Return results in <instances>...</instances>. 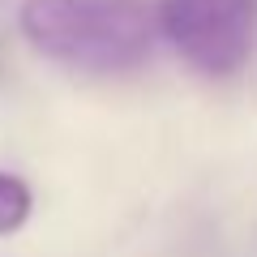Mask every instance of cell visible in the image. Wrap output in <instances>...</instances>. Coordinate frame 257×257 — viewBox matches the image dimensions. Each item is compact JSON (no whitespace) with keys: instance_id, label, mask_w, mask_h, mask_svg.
<instances>
[{"instance_id":"3","label":"cell","mask_w":257,"mask_h":257,"mask_svg":"<svg viewBox=\"0 0 257 257\" xmlns=\"http://www.w3.org/2000/svg\"><path fill=\"white\" fill-rule=\"evenodd\" d=\"M30 206H35L30 184L22 176H13V172H0V236L18 231L30 219Z\"/></svg>"},{"instance_id":"2","label":"cell","mask_w":257,"mask_h":257,"mask_svg":"<svg viewBox=\"0 0 257 257\" xmlns=\"http://www.w3.org/2000/svg\"><path fill=\"white\" fill-rule=\"evenodd\" d=\"M159 35L206 77L244 69L257 43V0H155Z\"/></svg>"},{"instance_id":"1","label":"cell","mask_w":257,"mask_h":257,"mask_svg":"<svg viewBox=\"0 0 257 257\" xmlns=\"http://www.w3.org/2000/svg\"><path fill=\"white\" fill-rule=\"evenodd\" d=\"M18 26L35 52L82 73L138 69L159 39L155 0H22Z\"/></svg>"}]
</instances>
